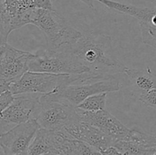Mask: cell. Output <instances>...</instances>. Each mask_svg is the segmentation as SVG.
I'll use <instances>...</instances> for the list:
<instances>
[{"label":"cell","instance_id":"obj_17","mask_svg":"<svg viewBox=\"0 0 156 155\" xmlns=\"http://www.w3.org/2000/svg\"><path fill=\"white\" fill-rule=\"evenodd\" d=\"M140 25L143 42L156 50V27L144 22H140Z\"/></svg>","mask_w":156,"mask_h":155},{"label":"cell","instance_id":"obj_22","mask_svg":"<svg viewBox=\"0 0 156 155\" xmlns=\"http://www.w3.org/2000/svg\"><path fill=\"white\" fill-rule=\"evenodd\" d=\"M7 125H9V124L4 122H3L2 120L0 119V135H1L2 133H3V132H5V129ZM0 155H5L4 153H3V150H2V149L1 146H0Z\"/></svg>","mask_w":156,"mask_h":155},{"label":"cell","instance_id":"obj_19","mask_svg":"<svg viewBox=\"0 0 156 155\" xmlns=\"http://www.w3.org/2000/svg\"><path fill=\"white\" fill-rule=\"evenodd\" d=\"M13 99L14 95L10 92V91H5L0 94V113L9 106Z\"/></svg>","mask_w":156,"mask_h":155},{"label":"cell","instance_id":"obj_13","mask_svg":"<svg viewBox=\"0 0 156 155\" xmlns=\"http://www.w3.org/2000/svg\"><path fill=\"white\" fill-rule=\"evenodd\" d=\"M123 73L129 78L133 92L138 97L156 88V76L149 69H137L125 67Z\"/></svg>","mask_w":156,"mask_h":155},{"label":"cell","instance_id":"obj_21","mask_svg":"<svg viewBox=\"0 0 156 155\" xmlns=\"http://www.w3.org/2000/svg\"><path fill=\"white\" fill-rule=\"evenodd\" d=\"M102 155H123L119 150L114 146H110L108 148L100 151Z\"/></svg>","mask_w":156,"mask_h":155},{"label":"cell","instance_id":"obj_9","mask_svg":"<svg viewBox=\"0 0 156 155\" xmlns=\"http://www.w3.org/2000/svg\"><path fill=\"white\" fill-rule=\"evenodd\" d=\"M76 112L81 120L100 129L111 137L114 142L124 140L129 132V129L106 109L97 112H87L76 108Z\"/></svg>","mask_w":156,"mask_h":155},{"label":"cell","instance_id":"obj_18","mask_svg":"<svg viewBox=\"0 0 156 155\" xmlns=\"http://www.w3.org/2000/svg\"><path fill=\"white\" fill-rule=\"evenodd\" d=\"M138 98L143 104L156 110V88L142 94Z\"/></svg>","mask_w":156,"mask_h":155},{"label":"cell","instance_id":"obj_1","mask_svg":"<svg viewBox=\"0 0 156 155\" xmlns=\"http://www.w3.org/2000/svg\"><path fill=\"white\" fill-rule=\"evenodd\" d=\"M64 46L89 72L114 74L123 72L126 67L114 55L113 39L109 35L91 32Z\"/></svg>","mask_w":156,"mask_h":155},{"label":"cell","instance_id":"obj_24","mask_svg":"<svg viewBox=\"0 0 156 155\" xmlns=\"http://www.w3.org/2000/svg\"><path fill=\"white\" fill-rule=\"evenodd\" d=\"M5 44L2 43L1 41H0V52L2 51V48H3V46H4Z\"/></svg>","mask_w":156,"mask_h":155},{"label":"cell","instance_id":"obj_6","mask_svg":"<svg viewBox=\"0 0 156 155\" xmlns=\"http://www.w3.org/2000/svg\"><path fill=\"white\" fill-rule=\"evenodd\" d=\"M69 74H54L27 71L17 80L11 82L9 91L15 95L27 94H53L66 83Z\"/></svg>","mask_w":156,"mask_h":155},{"label":"cell","instance_id":"obj_26","mask_svg":"<svg viewBox=\"0 0 156 155\" xmlns=\"http://www.w3.org/2000/svg\"><path fill=\"white\" fill-rule=\"evenodd\" d=\"M152 155H156V150H155V151H154V152H153V153H152Z\"/></svg>","mask_w":156,"mask_h":155},{"label":"cell","instance_id":"obj_4","mask_svg":"<svg viewBox=\"0 0 156 155\" xmlns=\"http://www.w3.org/2000/svg\"><path fill=\"white\" fill-rule=\"evenodd\" d=\"M28 71L54 74H74L89 72L66 48L41 50L31 53L27 62Z\"/></svg>","mask_w":156,"mask_h":155},{"label":"cell","instance_id":"obj_11","mask_svg":"<svg viewBox=\"0 0 156 155\" xmlns=\"http://www.w3.org/2000/svg\"><path fill=\"white\" fill-rule=\"evenodd\" d=\"M64 130L75 139L82 141L99 151L113 146L114 142L111 137L100 129L80 119L70 123Z\"/></svg>","mask_w":156,"mask_h":155},{"label":"cell","instance_id":"obj_3","mask_svg":"<svg viewBox=\"0 0 156 155\" xmlns=\"http://www.w3.org/2000/svg\"><path fill=\"white\" fill-rule=\"evenodd\" d=\"M30 24L36 26L43 32L47 50H57L73 43L82 35L56 10L33 9Z\"/></svg>","mask_w":156,"mask_h":155},{"label":"cell","instance_id":"obj_16","mask_svg":"<svg viewBox=\"0 0 156 155\" xmlns=\"http://www.w3.org/2000/svg\"><path fill=\"white\" fill-rule=\"evenodd\" d=\"M13 30L12 15L6 9L4 0H0V41L7 43L9 35Z\"/></svg>","mask_w":156,"mask_h":155},{"label":"cell","instance_id":"obj_14","mask_svg":"<svg viewBox=\"0 0 156 155\" xmlns=\"http://www.w3.org/2000/svg\"><path fill=\"white\" fill-rule=\"evenodd\" d=\"M54 153L51 130L39 128L27 150V155Z\"/></svg>","mask_w":156,"mask_h":155},{"label":"cell","instance_id":"obj_10","mask_svg":"<svg viewBox=\"0 0 156 155\" xmlns=\"http://www.w3.org/2000/svg\"><path fill=\"white\" fill-rule=\"evenodd\" d=\"M30 54L31 53L5 44L0 52V79L12 82L27 72Z\"/></svg>","mask_w":156,"mask_h":155},{"label":"cell","instance_id":"obj_2","mask_svg":"<svg viewBox=\"0 0 156 155\" xmlns=\"http://www.w3.org/2000/svg\"><path fill=\"white\" fill-rule=\"evenodd\" d=\"M120 83L114 74L85 72L69 74L66 84L53 94H44L53 100L67 102L77 106L91 95L120 90Z\"/></svg>","mask_w":156,"mask_h":155},{"label":"cell","instance_id":"obj_20","mask_svg":"<svg viewBox=\"0 0 156 155\" xmlns=\"http://www.w3.org/2000/svg\"><path fill=\"white\" fill-rule=\"evenodd\" d=\"M31 9H44V10H56L51 2V0H33Z\"/></svg>","mask_w":156,"mask_h":155},{"label":"cell","instance_id":"obj_12","mask_svg":"<svg viewBox=\"0 0 156 155\" xmlns=\"http://www.w3.org/2000/svg\"><path fill=\"white\" fill-rule=\"evenodd\" d=\"M97 1L109 9L130 15L139 20L140 22H144L149 25L156 27V7H139L133 5L112 1V0H97Z\"/></svg>","mask_w":156,"mask_h":155},{"label":"cell","instance_id":"obj_25","mask_svg":"<svg viewBox=\"0 0 156 155\" xmlns=\"http://www.w3.org/2000/svg\"><path fill=\"white\" fill-rule=\"evenodd\" d=\"M43 155H60V154H57V153H46V154H43Z\"/></svg>","mask_w":156,"mask_h":155},{"label":"cell","instance_id":"obj_8","mask_svg":"<svg viewBox=\"0 0 156 155\" xmlns=\"http://www.w3.org/2000/svg\"><path fill=\"white\" fill-rule=\"evenodd\" d=\"M41 96L37 94L15 95L9 106L0 113V119L7 124L15 125L34 119L39 106Z\"/></svg>","mask_w":156,"mask_h":155},{"label":"cell","instance_id":"obj_5","mask_svg":"<svg viewBox=\"0 0 156 155\" xmlns=\"http://www.w3.org/2000/svg\"><path fill=\"white\" fill-rule=\"evenodd\" d=\"M34 119L41 129L61 130L70 123L79 119V117L76 106L67 102L53 100L45 95H41Z\"/></svg>","mask_w":156,"mask_h":155},{"label":"cell","instance_id":"obj_7","mask_svg":"<svg viewBox=\"0 0 156 155\" xmlns=\"http://www.w3.org/2000/svg\"><path fill=\"white\" fill-rule=\"evenodd\" d=\"M39 126L34 119L16 125L0 135V146L5 155L27 154Z\"/></svg>","mask_w":156,"mask_h":155},{"label":"cell","instance_id":"obj_23","mask_svg":"<svg viewBox=\"0 0 156 155\" xmlns=\"http://www.w3.org/2000/svg\"><path fill=\"white\" fill-rule=\"evenodd\" d=\"M78 1L82 2H83L84 4H85L86 5H88L89 8L94 9V0H78Z\"/></svg>","mask_w":156,"mask_h":155},{"label":"cell","instance_id":"obj_15","mask_svg":"<svg viewBox=\"0 0 156 155\" xmlns=\"http://www.w3.org/2000/svg\"><path fill=\"white\" fill-rule=\"evenodd\" d=\"M108 93H101L87 97L76 108L87 112H97L106 109V100Z\"/></svg>","mask_w":156,"mask_h":155},{"label":"cell","instance_id":"obj_27","mask_svg":"<svg viewBox=\"0 0 156 155\" xmlns=\"http://www.w3.org/2000/svg\"><path fill=\"white\" fill-rule=\"evenodd\" d=\"M20 155H27V154H20Z\"/></svg>","mask_w":156,"mask_h":155}]
</instances>
